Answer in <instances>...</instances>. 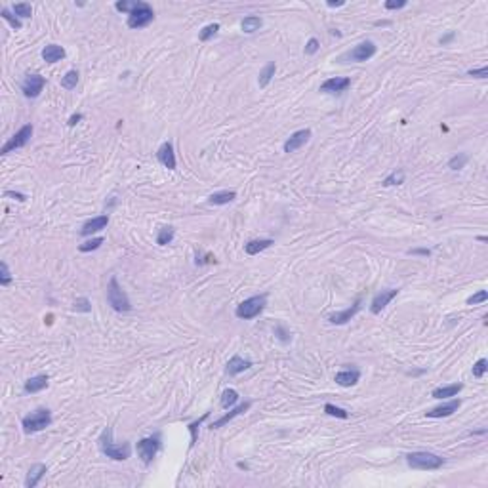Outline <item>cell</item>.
Returning a JSON list of instances; mask_svg holds the SVG:
<instances>
[{
    "mask_svg": "<svg viewBox=\"0 0 488 488\" xmlns=\"http://www.w3.org/2000/svg\"><path fill=\"white\" fill-rule=\"evenodd\" d=\"M98 443H99V450L107 456V458L115 460V462H124V460H128L132 454L130 443L117 445V443L113 441V429H111V427H105V429H103V433H101Z\"/></svg>",
    "mask_w": 488,
    "mask_h": 488,
    "instance_id": "cell-1",
    "label": "cell"
},
{
    "mask_svg": "<svg viewBox=\"0 0 488 488\" xmlns=\"http://www.w3.org/2000/svg\"><path fill=\"white\" fill-rule=\"evenodd\" d=\"M406 464L408 467L420 471H437L445 466V460L433 452H412L406 456Z\"/></svg>",
    "mask_w": 488,
    "mask_h": 488,
    "instance_id": "cell-2",
    "label": "cell"
},
{
    "mask_svg": "<svg viewBox=\"0 0 488 488\" xmlns=\"http://www.w3.org/2000/svg\"><path fill=\"white\" fill-rule=\"evenodd\" d=\"M50 423H52V414H50L48 408H36L34 412H31L21 420L23 431L27 435L38 433V431L46 429Z\"/></svg>",
    "mask_w": 488,
    "mask_h": 488,
    "instance_id": "cell-3",
    "label": "cell"
},
{
    "mask_svg": "<svg viewBox=\"0 0 488 488\" xmlns=\"http://www.w3.org/2000/svg\"><path fill=\"white\" fill-rule=\"evenodd\" d=\"M265 304H267V294L252 296V298H248V300H244L242 304L237 305L235 315H237L239 319H242V321H252V319H256V317L265 309Z\"/></svg>",
    "mask_w": 488,
    "mask_h": 488,
    "instance_id": "cell-4",
    "label": "cell"
},
{
    "mask_svg": "<svg viewBox=\"0 0 488 488\" xmlns=\"http://www.w3.org/2000/svg\"><path fill=\"white\" fill-rule=\"evenodd\" d=\"M107 302L109 305L115 309V311H119V313H126V311H130L132 309V304L130 300H128V296L126 292L120 288L119 281H117V277H113L111 281H109V286H107Z\"/></svg>",
    "mask_w": 488,
    "mask_h": 488,
    "instance_id": "cell-5",
    "label": "cell"
},
{
    "mask_svg": "<svg viewBox=\"0 0 488 488\" xmlns=\"http://www.w3.org/2000/svg\"><path fill=\"white\" fill-rule=\"evenodd\" d=\"M376 44L372 42V40H364V42L357 44L353 50H349L345 52L343 55H339L337 57V61L339 63H349V61H355V63H360V61H368L370 57H374L376 55Z\"/></svg>",
    "mask_w": 488,
    "mask_h": 488,
    "instance_id": "cell-6",
    "label": "cell"
},
{
    "mask_svg": "<svg viewBox=\"0 0 488 488\" xmlns=\"http://www.w3.org/2000/svg\"><path fill=\"white\" fill-rule=\"evenodd\" d=\"M155 19V11L147 2H138L136 10L128 13V27L130 29H141V27H147L149 23Z\"/></svg>",
    "mask_w": 488,
    "mask_h": 488,
    "instance_id": "cell-7",
    "label": "cell"
},
{
    "mask_svg": "<svg viewBox=\"0 0 488 488\" xmlns=\"http://www.w3.org/2000/svg\"><path fill=\"white\" fill-rule=\"evenodd\" d=\"M33 132H34L33 124H25V126H21L19 130L11 136L10 140L6 141V145L2 147V151L0 153H2V155H10V153H13L15 149L25 147V145L29 143V140L33 138Z\"/></svg>",
    "mask_w": 488,
    "mask_h": 488,
    "instance_id": "cell-8",
    "label": "cell"
},
{
    "mask_svg": "<svg viewBox=\"0 0 488 488\" xmlns=\"http://www.w3.org/2000/svg\"><path fill=\"white\" fill-rule=\"evenodd\" d=\"M161 450V437L153 435V437H145L138 443V454H140L143 464H151L153 458Z\"/></svg>",
    "mask_w": 488,
    "mask_h": 488,
    "instance_id": "cell-9",
    "label": "cell"
},
{
    "mask_svg": "<svg viewBox=\"0 0 488 488\" xmlns=\"http://www.w3.org/2000/svg\"><path fill=\"white\" fill-rule=\"evenodd\" d=\"M44 86H46V78H44V76L29 75L25 80H23L21 92H23V96H25V98L34 99V98H38V96H40V92L44 90Z\"/></svg>",
    "mask_w": 488,
    "mask_h": 488,
    "instance_id": "cell-10",
    "label": "cell"
},
{
    "mask_svg": "<svg viewBox=\"0 0 488 488\" xmlns=\"http://www.w3.org/2000/svg\"><path fill=\"white\" fill-rule=\"evenodd\" d=\"M309 138H311V130L309 128L294 132L292 136L284 141V153H296L298 149H302L305 143L309 141Z\"/></svg>",
    "mask_w": 488,
    "mask_h": 488,
    "instance_id": "cell-11",
    "label": "cell"
},
{
    "mask_svg": "<svg viewBox=\"0 0 488 488\" xmlns=\"http://www.w3.org/2000/svg\"><path fill=\"white\" fill-rule=\"evenodd\" d=\"M397 294H399V288H387V290H381L380 294H376L372 300V305H370V311L374 315L381 313V309H385Z\"/></svg>",
    "mask_w": 488,
    "mask_h": 488,
    "instance_id": "cell-12",
    "label": "cell"
},
{
    "mask_svg": "<svg viewBox=\"0 0 488 488\" xmlns=\"http://www.w3.org/2000/svg\"><path fill=\"white\" fill-rule=\"evenodd\" d=\"M351 86V80L345 76H334V78H328L321 84V92L325 94H343L347 88Z\"/></svg>",
    "mask_w": 488,
    "mask_h": 488,
    "instance_id": "cell-13",
    "label": "cell"
},
{
    "mask_svg": "<svg viewBox=\"0 0 488 488\" xmlns=\"http://www.w3.org/2000/svg\"><path fill=\"white\" fill-rule=\"evenodd\" d=\"M460 406H462V401L460 399H452V401L445 402V404H439V406H435L431 410H427L425 416L427 418H448V416H452L454 412H458Z\"/></svg>",
    "mask_w": 488,
    "mask_h": 488,
    "instance_id": "cell-14",
    "label": "cell"
},
{
    "mask_svg": "<svg viewBox=\"0 0 488 488\" xmlns=\"http://www.w3.org/2000/svg\"><path fill=\"white\" fill-rule=\"evenodd\" d=\"M157 159H159V163L163 164L164 168L175 170V153H174V145H172L170 141H166V143H163V145L159 147Z\"/></svg>",
    "mask_w": 488,
    "mask_h": 488,
    "instance_id": "cell-15",
    "label": "cell"
},
{
    "mask_svg": "<svg viewBox=\"0 0 488 488\" xmlns=\"http://www.w3.org/2000/svg\"><path fill=\"white\" fill-rule=\"evenodd\" d=\"M360 311V300H357L355 304L347 307V309H343V311H339V313H334L328 317V321L332 323V325H347L349 321L355 317V315Z\"/></svg>",
    "mask_w": 488,
    "mask_h": 488,
    "instance_id": "cell-16",
    "label": "cell"
},
{
    "mask_svg": "<svg viewBox=\"0 0 488 488\" xmlns=\"http://www.w3.org/2000/svg\"><path fill=\"white\" fill-rule=\"evenodd\" d=\"M107 225H109V216H98L94 217V219H88L86 223L82 225V229H80V235L82 237H90V235L98 233L101 229H105Z\"/></svg>",
    "mask_w": 488,
    "mask_h": 488,
    "instance_id": "cell-17",
    "label": "cell"
},
{
    "mask_svg": "<svg viewBox=\"0 0 488 488\" xmlns=\"http://www.w3.org/2000/svg\"><path fill=\"white\" fill-rule=\"evenodd\" d=\"M65 57V50L59 44H48L42 50V59L46 63H57Z\"/></svg>",
    "mask_w": 488,
    "mask_h": 488,
    "instance_id": "cell-18",
    "label": "cell"
},
{
    "mask_svg": "<svg viewBox=\"0 0 488 488\" xmlns=\"http://www.w3.org/2000/svg\"><path fill=\"white\" fill-rule=\"evenodd\" d=\"M250 408V402H242V404H239L237 408H233V410H229L225 416H221L219 420H216L214 423H210V429H219V427H223L225 423H229L233 418H237V416H240L242 412H246Z\"/></svg>",
    "mask_w": 488,
    "mask_h": 488,
    "instance_id": "cell-19",
    "label": "cell"
},
{
    "mask_svg": "<svg viewBox=\"0 0 488 488\" xmlns=\"http://www.w3.org/2000/svg\"><path fill=\"white\" fill-rule=\"evenodd\" d=\"M48 473V467L44 466V464H34L31 469H29V473H27V479H25V487L27 488H34L38 483H40V479L44 477Z\"/></svg>",
    "mask_w": 488,
    "mask_h": 488,
    "instance_id": "cell-20",
    "label": "cell"
},
{
    "mask_svg": "<svg viewBox=\"0 0 488 488\" xmlns=\"http://www.w3.org/2000/svg\"><path fill=\"white\" fill-rule=\"evenodd\" d=\"M48 374H38V376H33V378H29V380L25 381V385H23V389L25 393H38V391H42L48 387Z\"/></svg>",
    "mask_w": 488,
    "mask_h": 488,
    "instance_id": "cell-21",
    "label": "cell"
},
{
    "mask_svg": "<svg viewBox=\"0 0 488 488\" xmlns=\"http://www.w3.org/2000/svg\"><path fill=\"white\" fill-rule=\"evenodd\" d=\"M334 380L341 387H351V385H355L360 380V372L358 370H341V372H337Z\"/></svg>",
    "mask_w": 488,
    "mask_h": 488,
    "instance_id": "cell-22",
    "label": "cell"
},
{
    "mask_svg": "<svg viewBox=\"0 0 488 488\" xmlns=\"http://www.w3.org/2000/svg\"><path fill=\"white\" fill-rule=\"evenodd\" d=\"M252 366V360H246V358L239 357V355H235V357L229 358L227 362V374L229 376H237L240 372H244V370H248Z\"/></svg>",
    "mask_w": 488,
    "mask_h": 488,
    "instance_id": "cell-23",
    "label": "cell"
},
{
    "mask_svg": "<svg viewBox=\"0 0 488 488\" xmlns=\"http://www.w3.org/2000/svg\"><path fill=\"white\" fill-rule=\"evenodd\" d=\"M275 242L273 239H256V240H250L244 244V252L248 254V256H256V254H260L263 250H267L269 246H273Z\"/></svg>",
    "mask_w": 488,
    "mask_h": 488,
    "instance_id": "cell-24",
    "label": "cell"
},
{
    "mask_svg": "<svg viewBox=\"0 0 488 488\" xmlns=\"http://www.w3.org/2000/svg\"><path fill=\"white\" fill-rule=\"evenodd\" d=\"M237 198V193L235 191H217V193H212L208 196V204H214V206H223V204H229Z\"/></svg>",
    "mask_w": 488,
    "mask_h": 488,
    "instance_id": "cell-25",
    "label": "cell"
},
{
    "mask_svg": "<svg viewBox=\"0 0 488 488\" xmlns=\"http://www.w3.org/2000/svg\"><path fill=\"white\" fill-rule=\"evenodd\" d=\"M462 389H464V383H452V385H445V387H437L431 393V397L433 399H448V397H456Z\"/></svg>",
    "mask_w": 488,
    "mask_h": 488,
    "instance_id": "cell-26",
    "label": "cell"
},
{
    "mask_svg": "<svg viewBox=\"0 0 488 488\" xmlns=\"http://www.w3.org/2000/svg\"><path fill=\"white\" fill-rule=\"evenodd\" d=\"M261 25H263V19L258 17V15H248V17H244L242 23H240L242 31H244L246 34H252V33H256V31H260Z\"/></svg>",
    "mask_w": 488,
    "mask_h": 488,
    "instance_id": "cell-27",
    "label": "cell"
},
{
    "mask_svg": "<svg viewBox=\"0 0 488 488\" xmlns=\"http://www.w3.org/2000/svg\"><path fill=\"white\" fill-rule=\"evenodd\" d=\"M275 73H277V65H275V61H269L267 65L263 67V71L260 73V78H258V84H260V88L267 86V84L273 80Z\"/></svg>",
    "mask_w": 488,
    "mask_h": 488,
    "instance_id": "cell-28",
    "label": "cell"
},
{
    "mask_svg": "<svg viewBox=\"0 0 488 488\" xmlns=\"http://www.w3.org/2000/svg\"><path fill=\"white\" fill-rule=\"evenodd\" d=\"M175 237V231L174 227H170V225H164V227L159 229V235H157V244L159 246H166V244H170Z\"/></svg>",
    "mask_w": 488,
    "mask_h": 488,
    "instance_id": "cell-29",
    "label": "cell"
},
{
    "mask_svg": "<svg viewBox=\"0 0 488 488\" xmlns=\"http://www.w3.org/2000/svg\"><path fill=\"white\" fill-rule=\"evenodd\" d=\"M237 401H239V393L235 389H225L223 395H221V408L229 410V408H233L237 404Z\"/></svg>",
    "mask_w": 488,
    "mask_h": 488,
    "instance_id": "cell-30",
    "label": "cell"
},
{
    "mask_svg": "<svg viewBox=\"0 0 488 488\" xmlns=\"http://www.w3.org/2000/svg\"><path fill=\"white\" fill-rule=\"evenodd\" d=\"M402 183H404V170H395V172H391V174L381 181L383 187H393V185H402Z\"/></svg>",
    "mask_w": 488,
    "mask_h": 488,
    "instance_id": "cell-31",
    "label": "cell"
},
{
    "mask_svg": "<svg viewBox=\"0 0 488 488\" xmlns=\"http://www.w3.org/2000/svg\"><path fill=\"white\" fill-rule=\"evenodd\" d=\"M467 161H469V157H467L466 153H458V155H454V157L448 161V168H450V170H462V168L467 164Z\"/></svg>",
    "mask_w": 488,
    "mask_h": 488,
    "instance_id": "cell-32",
    "label": "cell"
},
{
    "mask_svg": "<svg viewBox=\"0 0 488 488\" xmlns=\"http://www.w3.org/2000/svg\"><path fill=\"white\" fill-rule=\"evenodd\" d=\"M11 11H13L17 17H23V19H29V17L33 15L31 4H25V2H21V4H13V6H11Z\"/></svg>",
    "mask_w": 488,
    "mask_h": 488,
    "instance_id": "cell-33",
    "label": "cell"
},
{
    "mask_svg": "<svg viewBox=\"0 0 488 488\" xmlns=\"http://www.w3.org/2000/svg\"><path fill=\"white\" fill-rule=\"evenodd\" d=\"M217 31H219V23H210V25H206L200 33H198V38L202 40V42H208L210 38H214L217 34Z\"/></svg>",
    "mask_w": 488,
    "mask_h": 488,
    "instance_id": "cell-34",
    "label": "cell"
},
{
    "mask_svg": "<svg viewBox=\"0 0 488 488\" xmlns=\"http://www.w3.org/2000/svg\"><path fill=\"white\" fill-rule=\"evenodd\" d=\"M325 412L328 416H334V418H341V420H347L349 414L347 410H343V408H339V406H334V404H330V402H326L325 404Z\"/></svg>",
    "mask_w": 488,
    "mask_h": 488,
    "instance_id": "cell-35",
    "label": "cell"
},
{
    "mask_svg": "<svg viewBox=\"0 0 488 488\" xmlns=\"http://www.w3.org/2000/svg\"><path fill=\"white\" fill-rule=\"evenodd\" d=\"M76 84H78V73L76 71H69L61 78V86L65 88V90H73V88H76Z\"/></svg>",
    "mask_w": 488,
    "mask_h": 488,
    "instance_id": "cell-36",
    "label": "cell"
},
{
    "mask_svg": "<svg viewBox=\"0 0 488 488\" xmlns=\"http://www.w3.org/2000/svg\"><path fill=\"white\" fill-rule=\"evenodd\" d=\"M101 244H103V237H96V239H90V240H86V242H82V244L78 246V250H80V252H92V250H98Z\"/></svg>",
    "mask_w": 488,
    "mask_h": 488,
    "instance_id": "cell-37",
    "label": "cell"
},
{
    "mask_svg": "<svg viewBox=\"0 0 488 488\" xmlns=\"http://www.w3.org/2000/svg\"><path fill=\"white\" fill-rule=\"evenodd\" d=\"M208 416H210V412H206V414H204V416H202V418H200V420H196V422L189 423V431H191V448H193V446H195L196 439H198V435H196V433H198V425H200V423L204 422V420H206Z\"/></svg>",
    "mask_w": 488,
    "mask_h": 488,
    "instance_id": "cell-38",
    "label": "cell"
},
{
    "mask_svg": "<svg viewBox=\"0 0 488 488\" xmlns=\"http://www.w3.org/2000/svg\"><path fill=\"white\" fill-rule=\"evenodd\" d=\"M0 284L2 286H10L11 284V273L8 269V263L6 261L0 263Z\"/></svg>",
    "mask_w": 488,
    "mask_h": 488,
    "instance_id": "cell-39",
    "label": "cell"
},
{
    "mask_svg": "<svg viewBox=\"0 0 488 488\" xmlns=\"http://www.w3.org/2000/svg\"><path fill=\"white\" fill-rule=\"evenodd\" d=\"M0 15H2V19H6V21L10 23L13 29H21V21L17 19V15H11V11L8 8H2Z\"/></svg>",
    "mask_w": 488,
    "mask_h": 488,
    "instance_id": "cell-40",
    "label": "cell"
},
{
    "mask_svg": "<svg viewBox=\"0 0 488 488\" xmlns=\"http://www.w3.org/2000/svg\"><path fill=\"white\" fill-rule=\"evenodd\" d=\"M487 370H488V360L487 358H479L477 362L473 364V376L475 378H483Z\"/></svg>",
    "mask_w": 488,
    "mask_h": 488,
    "instance_id": "cell-41",
    "label": "cell"
},
{
    "mask_svg": "<svg viewBox=\"0 0 488 488\" xmlns=\"http://www.w3.org/2000/svg\"><path fill=\"white\" fill-rule=\"evenodd\" d=\"M488 300V292L487 290H481V292L473 294L471 298H467V305H477V304H485Z\"/></svg>",
    "mask_w": 488,
    "mask_h": 488,
    "instance_id": "cell-42",
    "label": "cell"
},
{
    "mask_svg": "<svg viewBox=\"0 0 488 488\" xmlns=\"http://www.w3.org/2000/svg\"><path fill=\"white\" fill-rule=\"evenodd\" d=\"M75 311H80V313H90V311H92L90 300H88V298H78V300L75 302Z\"/></svg>",
    "mask_w": 488,
    "mask_h": 488,
    "instance_id": "cell-43",
    "label": "cell"
},
{
    "mask_svg": "<svg viewBox=\"0 0 488 488\" xmlns=\"http://www.w3.org/2000/svg\"><path fill=\"white\" fill-rule=\"evenodd\" d=\"M138 2H140V0H134V2H126V0H122V2H117V4H115V8H117L119 11H126V13H130V11L136 10Z\"/></svg>",
    "mask_w": 488,
    "mask_h": 488,
    "instance_id": "cell-44",
    "label": "cell"
},
{
    "mask_svg": "<svg viewBox=\"0 0 488 488\" xmlns=\"http://www.w3.org/2000/svg\"><path fill=\"white\" fill-rule=\"evenodd\" d=\"M210 261H216V258L212 256V254H204V252H196V260L195 263L196 265H204V263H210Z\"/></svg>",
    "mask_w": 488,
    "mask_h": 488,
    "instance_id": "cell-45",
    "label": "cell"
},
{
    "mask_svg": "<svg viewBox=\"0 0 488 488\" xmlns=\"http://www.w3.org/2000/svg\"><path fill=\"white\" fill-rule=\"evenodd\" d=\"M319 48H321V44L317 38H309V42L305 44V55H313L319 52Z\"/></svg>",
    "mask_w": 488,
    "mask_h": 488,
    "instance_id": "cell-46",
    "label": "cell"
},
{
    "mask_svg": "<svg viewBox=\"0 0 488 488\" xmlns=\"http://www.w3.org/2000/svg\"><path fill=\"white\" fill-rule=\"evenodd\" d=\"M467 75L469 76H475V78H487L488 76V67H481V69H469L467 71Z\"/></svg>",
    "mask_w": 488,
    "mask_h": 488,
    "instance_id": "cell-47",
    "label": "cell"
},
{
    "mask_svg": "<svg viewBox=\"0 0 488 488\" xmlns=\"http://www.w3.org/2000/svg\"><path fill=\"white\" fill-rule=\"evenodd\" d=\"M408 2L406 0H387L385 2V8L387 10H401V8H404Z\"/></svg>",
    "mask_w": 488,
    "mask_h": 488,
    "instance_id": "cell-48",
    "label": "cell"
},
{
    "mask_svg": "<svg viewBox=\"0 0 488 488\" xmlns=\"http://www.w3.org/2000/svg\"><path fill=\"white\" fill-rule=\"evenodd\" d=\"M275 336L279 337L281 341H284V343H286V341L290 339V334H288V332H286V330H284V328H282L281 325H279V326H275Z\"/></svg>",
    "mask_w": 488,
    "mask_h": 488,
    "instance_id": "cell-49",
    "label": "cell"
},
{
    "mask_svg": "<svg viewBox=\"0 0 488 488\" xmlns=\"http://www.w3.org/2000/svg\"><path fill=\"white\" fill-rule=\"evenodd\" d=\"M4 195L10 196V198H15V200H19V202H25V200H27V196L23 195V193H15V191H6Z\"/></svg>",
    "mask_w": 488,
    "mask_h": 488,
    "instance_id": "cell-50",
    "label": "cell"
},
{
    "mask_svg": "<svg viewBox=\"0 0 488 488\" xmlns=\"http://www.w3.org/2000/svg\"><path fill=\"white\" fill-rule=\"evenodd\" d=\"M408 254H410V256H429V254H431V250H427V248H412V250H408Z\"/></svg>",
    "mask_w": 488,
    "mask_h": 488,
    "instance_id": "cell-51",
    "label": "cell"
},
{
    "mask_svg": "<svg viewBox=\"0 0 488 488\" xmlns=\"http://www.w3.org/2000/svg\"><path fill=\"white\" fill-rule=\"evenodd\" d=\"M80 120H82V115H80V113H75V115L69 119V122H67V124H69V126H76Z\"/></svg>",
    "mask_w": 488,
    "mask_h": 488,
    "instance_id": "cell-52",
    "label": "cell"
},
{
    "mask_svg": "<svg viewBox=\"0 0 488 488\" xmlns=\"http://www.w3.org/2000/svg\"><path fill=\"white\" fill-rule=\"evenodd\" d=\"M454 36H456V33H448V34H445V36H441V44H443V46H445V44H448V42H450V40H452V38H454Z\"/></svg>",
    "mask_w": 488,
    "mask_h": 488,
    "instance_id": "cell-53",
    "label": "cell"
},
{
    "mask_svg": "<svg viewBox=\"0 0 488 488\" xmlns=\"http://www.w3.org/2000/svg\"><path fill=\"white\" fill-rule=\"evenodd\" d=\"M326 4H328V8H339V6H343L345 2H343V0H337V2H334V0H328Z\"/></svg>",
    "mask_w": 488,
    "mask_h": 488,
    "instance_id": "cell-54",
    "label": "cell"
}]
</instances>
